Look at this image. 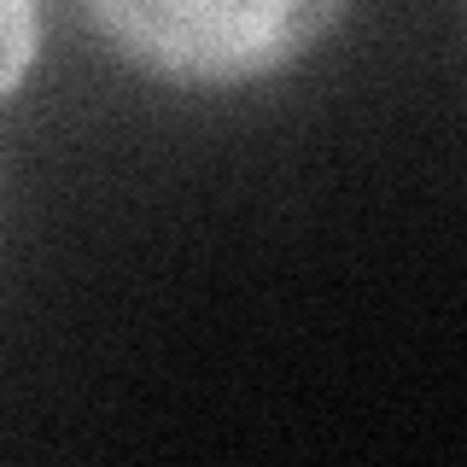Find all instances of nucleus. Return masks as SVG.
<instances>
[{
  "label": "nucleus",
  "mask_w": 467,
  "mask_h": 467,
  "mask_svg": "<svg viewBox=\"0 0 467 467\" xmlns=\"http://www.w3.org/2000/svg\"><path fill=\"white\" fill-rule=\"evenodd\" d=\"M129 65L175 88H245L298 65L350 0H82Z\"/></svg>",
  "instance_id": "nucleus-1"
},
{
  "label": "nucleus",
  "mask_w": 467,
  "mask_h": 467,
  "mask_svg": "<svg viewBox=\"0 0 467 467\" xmlns=\"http://www.w3.org/2000/svg\"><path fill=\"white\" fill-rule=\"evenodd\" d=\"M41 47V18H36V0H0V99L12 94L29 65H36Z\"/></svg>",
  "instance_id": "nucleus-2"
}]
</instances>
